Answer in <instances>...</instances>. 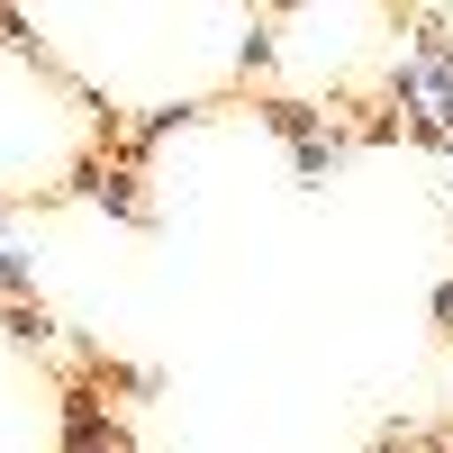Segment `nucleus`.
Returning <instances> with one entry per match:
<instances>
[{
  "mask_svg": "<svg viewBox=\"0 0 453 453\" xmlns=\"http://www.w3.org/2000/svg\"><path fill=\"white\" fill-rule=\"evenodd\" d=\"M136 181H145V164H127V155L100 164V155H91L82 173H73V191H82L91 209H109V218H127V226H155V200H145Z\"/></svg>",
  "mask_w": 453,
  "mask_h": 453,
  "instance_id": "1",
  "label": "nucleus"
},
{
  "mask_svg": "<svg viewBox=\"0 0 453 453\" xmlns=\"http://www.w3.org/2000/svg\"><path fill=\"white\" fill-rule=\"evenodd\" d=\"M200 119H209V100H173V109H145V119L119 136V155H127V164H145V155H155V145H164L173 127H200Z\"/></svg>",
  "mask_w": 453,
  "mask_h": 453,
  "instance_id": "2",
  "label": "nucleus"
},
{
  "mask_svg": "<svg viewBox=\"0 0 453 453\" xmlns=\"http://www.w3.org/2000/svg\"><path fill=\"white\" fill-rule=\"evenodd\" d=\"M354 145H363V136L326 127V136H309V145H290V173H299V181H309V191H318L326 173H345V164H354Z\"/></svg>",
  "mask_w": 453,
  "mask_h": 453,
  "instance_id": "3",
  "label": "nucleus"
},
{
  "mask_svg": "<svg viewBox=\"0 0 453 453\" xmlns=\"http://www.w3.org/2000/svg\"><path fill=\"white\" fill-rule=\"evenodd\" d=\"M263 127H273V136H290V145H309V136H326V109L318 100H263Z\"/></svg>",
  "mask_w": 453,
  "mask_h": 453,
  "instance_id": "4",
  "label": "nucleus"
},
{
  "mask_svg": "<svg viewBox=\"0 0 453 453\" xmlns=\"http://www.w3.org/2000/svg\"><path fill=\"white\" fill-rule=\"evenodd\" d=\"M0 326H10V345H27V354L55 345V318L36 309V299H0Z\"/></svg>",
  "mask_w": 453,
  "mask_h": 453,
  "instance_id": "5",
  "label": "nucleus"
},
{
  "mask_svg": "<svg viewBox=\"0 0 453 453\" xmlns=\"http://www.w3.org/2000/svg\"><path fill=\"white\" fill-rule=\"evenodd\" d=\"M236 73H273V19H254V27H245V46H236Z\"/></svg>",
  "mask_w": 453,
  "mask_h": 453,
  "instance_id": "6",
  "label": "nucleus"
},
{
  "mask_svg": "<svg viewBox=\"0 0 453 453\" xmlns=\"http://www.w3.org/2000/svg\"><path fill=\"white\" fill-rule=\"evenodd\" d=\"M0 46H19V55H36V36H27V19H19V10H0ZM36 64H46V55H36Z\"/></svg>",
  "mask_w": 453,
  "mask_h": 453,
  "instance_id": "7",
  "label": "nucleus"
},
{
  "mask_svg": "<svg viewBox=\"0 0 453 453\" xmlns=\"http://www.w3.org/2000/svg\"><path fill=\"white\" fill-rule=\"evenodd\" d=\"M435 318H444V326H453V281H435Z\"/></svg>",
  "mask_w": 453,
  "mask_h": 453,
  "instance_id": "8",
  "label": "nucleus"
}]
</instances>
